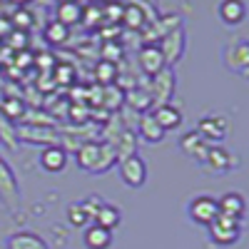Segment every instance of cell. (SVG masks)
Wrapping results in <instances>:
<instances>
[{
  "mask_svg": "<svg viewBox=\"0 0 249 249\" xmlns=\"http://www.w3.org/2000/svg\"><path fill=\"white\" fill-rule=\"evenodd\" d=\"M207 230H210V237H212L214 244L230 247V244H237L239 237H242V222L239 219H232V217L217 214V219L207 227Z\"/></svg>",
  "mask_w": 249,
  "mask_h": 249,
  "instance_id": "8992f818",
  "label": "cell"
},
{
  "mask_svg": "<svg viewBox=\"0 0 249 249\" xmlns=\"http://www.w3.org/2000/svg\"><path fill=\"white\" fill-rule=\"evenodd\" d=\"M45 37H48L50 45H65L68 40H70V28H65V25L55 23V20H50V23L45 25Z\"/></svg>",
  "mask_w": 249,
  "mask_h": 249,
  "instance_id": "4dcf8cb0",
  "label": "cell"
},
{
  "mask_svg": "<svg viewBox=\"0 0 249 249\" xmlns=\"http://www.w3.org/2000/svg\"><path fill=\"white\" fill-rule=\"evenodd\" d=\"M152 117L157 120V124L164 132H175L182 127V110L175 105V102H167V105H157L150 110Z\"/></svg>",
  "mask_w": 249,
  "mask_h": 249,
  "instance_id": "5bb4252c",
  "label": "cell"
},
{
  "mask_svg": "<svg viewBox=\"0 0 249 249\" xmlns=\"http://www.w3.org/2000/svg\"><path fill=\"white\" fill-rule=\"evenodd\" d=\"M82 242H85L88 249H110L112 247V232L102 230V227H97V224H90L85 230Z\"/></svg>",
  "mask_w": 249,
  "mask_h": 249,
  "instance_id": "4316f807",
  "label": "cell"
},
{
  "mask_svg": "<svg viewBox=\"0 0 249 249\" xmlns=\"http://www.w3.org/2000/svg\"><path fill=\"white\" fill-rule=\"evenodd\" d=\"M5 249H50V244L35 232H15L8 237Z\"/></svg>",
  "mask_w": 249,
  "mask_h": 249,
  "instance_id": "44dd1931",
  "label": "cell"
},
{
  "mask_svg": "<svg viewBox=\"0 0 249 249\" xmlns=\"http://www.w3.org/2000/svg\"><path fill=\"white\" fill-rule=\"evenodd\" d=\"M157 20V10L147 3H130V5H122V18L120 23H124L130 30L142 33L147 25H152Z\"/></svg>",
  "mask_w": 249,
  "mask_h": 249,
  "instance_id": "5b68a950",
  "label": "cell"
},
{
  "mask_svg": "<svg viewBox=\"0 0 249 249\" xmlns=\"http://www.w3.org/2000/svg\"><path fill=\"white\" fill-rule=\"evenodd\" d=\"M157 48H160V53L164 57V65L167 68L177 65V62L182 60V55H184V50H187V30H184V25L172 30L170 35H164L157 43Z\"/></svg>",
  "mask_w": 249,
  "mask_h": 249,
  "instance_id": "52a82bcc",
  "label": "cell"
},
{
  "mask_svg": "<svg viewBox=\"0 0 249 249\" xmlns=\"http://www.w3.org/2000/svg\"><path fill=\"white\" fill-rule=\"evenodd\" d=\"M53 80L57 82V85H72L75 82V68L68 65V62H60V65L55 68V72H53Z\"/></svg>",
  "mask_w": 249,
  "mask_h": 249,
  "instance_id": "e575fe53",
  "label": "cell"
},
{
  "mask_svg": "<svg viewBox=\"0 0 249 249\" xmlns=\"http://www.w3.org/2000/svg\"><path fill=\"white\" fill-rule=\"evenodd\" d=\"M102 105H105L110 112H117L122 105H124V90L117 85V82H115V85H107V88H102Z\"/></svg>",
  "mask_w": 249,
  "mask_h": 249,
  "instance_id": "f546056e",
  "label": "cell"
},
{
  "mask_svg": "<svg viewBox=\"0 0 249 249\" xmlns=\"http://www.w3.org/2000/svg\"><path fill=\"white\" fill-rule=\"evenodd\" d=\"M147 90H150V97H152V107L172 102V95H175V70L172 68H164L162 72H157L155 77H150Z\"/></svg>",
  "mask_w": 249,
  "mask_h": 249,
  "instance_id": "ba28073f",
  "label": "cell"
},
{
  "mask_svg": "<svg viewBox=\"0 0 249 249\" xmlns=\"http://www.w3.org/2000/svg\"><path fill=\"white\" fill-rule=\"evenodd\" d=\"M0 140H3V144H8L10 150H15L18 147V130H15V124L13 122H8V120H3L0 117Z\"/></svg>",
  "mask_w": 249,
  "mask_h": 249,
  "instance_id": "1f68e13d",
  "label": "cell"
},
{
  "mask_svg": "<svg viewBox=\"0 0 249 249\" xmlns=\"http://www.w3.org/2000/svg\"><path fill=\"white\" fill-rule=\"evenodd\" d=\"M217 210L222 217H232V219L242 222L244 210H247V199L242 192H224L222 197H217Z\"/></svg>",
  "mask_w": 249,
  "mask_h": 249,
  "instance_id": "2e32d148",
  "label": "cell"
},
{
  "mask_svg": "<svg viewBox=\"0 0 249 249\" xmlns=\"http://www.w3.org/2000/svg\"><path fill=\"white\" fill-rule=\"evenodd\" d=\"M197 135H202L210 144H222V140L232 132V122L227 115H204L197 122Z\"/></svg>",
  "mask_w": 249,
  "mask_h": 249,
  "instance_id": "3957f363",
  "label": "cell"
},
{
  "mask_svg": "<svg viewBox=\"0 0 249 249\" xmlns=\"http://www.w3.org/2000/svg\"><path fill=\"white\" fill-rule=\"evenodd\" d=\"M68 222L72 224V227H85L90 219H88V214H85V210H82V204L77 202V204H70L68 207Z\"/></svg>",
  "mask_w": 249,
  "mask_h": 249,
  "instance_id": "d590c367",
  "label": "cell"
},
{
  "mask_svg": "<svg viewBox=\"0 0 249 249\" xmlns=\"http://www.w3.org/2000/svg\"><path fill=\"white\" fill-rule=\"evenodd\" d=\"M68 160H70L68 152L60 144H50V147H43V152H40V167L50 175H57L68 167Z\"/></svg>",
  "mask_w": 249,
  "mask_h": 249,
  "instance_id": "e0dca14e",
  "label": "cell"
},
{
  "mask_svg": "<svg viewBox=\"0 0 249 249\" xmlns=\"http://www.w3.org/2000/svg\"><path fill=\"white\" fill-rule=\"evenodd\" d=\"M115 164H117V155L112 150V144L110 142H100V152H97V162L92 167V175H105V172H110L115 167Z\"/></svg>",
  "mask_w": 249,
  "mask_h": 249,
  "instance_id": "f1b7e54d",
  "label": "cell"
},
{
  "mask_svg": "<svg viewBox=\"0 0 249 249\" xmlns=\"http://www.w3.org/2000/svg\"><path fill=\"white\" fill-rule=\"evenodd\" d=\"M18 57H20V60H18V65H20V68L33 65V53L28 55V50H23V53H18Z\"/></svg>",
  "mask_w": 249,
  "mask_h": 249,
  "instance_id": "74e56055",
  "label": "cell"
},
{
  "mask_svg": "<svg viewBox=\"0 0 249 249\" xmlns=\"http://www.w3.org/2000/svg\"><path fill=\"white\" fill-rule=\"evenodd\" d=\"M124 105H127L130 110H135L137 115L150 112L152 97H150L147 85H135V88H130V90H124Z\"/></svg>",
  "mask_w": 249,
  "mask_h": 249,
  "instance_id": "d6986e66",
  "label": "cell"
},
{
  "mask_svg": "<svg viewBox=\"0 0 249 249\" xmlns=\"http://www.w3.org/2000/svg\"><path fill=\"white\" fill-rule=\"evenodd\" d=\"M177 28H182V18H179V15H157L155 23L142 30L144 45H157L164 35H170V33L177 30Z\"/></svg>",
  "mask_w": 249,
  "mask_h": 249,
  "instance_id": "7c38bea8",
  "label": "cell"
},
{
  "mask_svg": "<svg viewBox=\"0 0 249 249\" xmlns=\"http://www.w3.org/2000/svg\"><path fill=\"white\" fill-rule=\"evenodd\" d=\"M0 50H3V43H0Z\"/></svg>",
  "mask_w": 249,
  "mask_h": 249,
  "instance_id": "f35d334b",
  "label": "cell"
},
{
  "mask_svg": "<svg viewBox=\"0 0 249 249\" xmlns=\"http://www.w3.org/2000/svg\"><path fill=\"white\" fill-rule=\"evenodd\" d=\"M80 23L88 25V28H97V25L102 23V8H100V5H82Z\"/></svg>",
  "mask_w": 249,
  "mask_h": 249,
  "instance_id": "836d02e7",
  "label": "cell"
},
{
  "mask_svg": "<svg viewBox=\"0 0 249 249\" xmlns=\"http://www.w3.org/2000/svg\"><path fill=\"white\" fill-rule=\"evenodd\" d=\"M222 62L230 72H237L247 77L249 72V43L247 37H234L222 48Z\"/></svg>",
  "mask_w": 249,
  "mask_h": 249,
  "instance_id": "6da1fadb",
  "label": "cell"
},
{
  "mask_svg": "<svg viewBox=\"0 0 249 249\" xmlns=\"http://www.w3.org/2000/svg\"><path fill=\"white\" fill-rule=\"evenodd\" d=\"M97 152H100V142H97V140H88V142H82L80 147L75 150L77 167H80V170H85V172H92L95 162H97Z\"/></svg>",
  "mask_w": 249,
  "mask_h": 249,
  "instance_id": "cb8c5ba5",
  "label": "cell"
},
{
  "mask_svg": "<svg viewBox=\"0 0 249 249\" xmlns=\"http://www.w3.org/2000/svg\"><path fill=\"white\" fill-rule=\"evenodd\" d=\"M95 80L100 88H107V85H115L120 80V65L117 62H110V60H97L95 65Z\"/></svg>",
  "mask_w": 249,
  "mask_h": 249,
  "instance_id": "83f0119b",
  "label": "cell"
},
{
  "mask_svg": "<svg viewBox=\"0 0 249 249\" xmlns=\"http://www.w3.org/2000/svg\"><path fill=\"white\" fill-rule=\"evenodd\" d=\"M219 210H217V197L212 195H197L187 202V217H190L195 224L210 227L217 219Z\"/></svg>",
  "mask_w": 249,
  "mask_h": 249,
  "instance_id": "277c9868",
  "label": "cell"
},
{
  "mask_svg": "<svg viewBox=\"0 0 249 249\" xmlns=\"http://www.w3.org/2000/svg\"><path fill=\"white\" fill-rule=\"evenodd\" d=\"M137 65H140V70L147 75V77H155L157 72H162L164 68H167L157 45H142L137 50Z\"/></svg>",
  "mask_w": 249,
  "mask_h": 249,
  "instance_id": "4fadbf2b",
  "label": "cell"
},
{
  "mask_svg": "<svg viewBox=\"0 0 249 249\" xmlns=\"http://www.w3.org/2000/svg\"><path fill=\"white\" fill-rule=\"evenodd\" d=\"M110 144H112V150H115V155H117V162L124 160V157L137 155V135H135L132 130H127V127H124Z\"/></svg>",
  "mask_w": 249,
  "mask_h": 249,
  "instance_id": "603a6c76",
  "label": "cell"
},
{
  "mask_svg": "<svg viewBox=\"0 0 249 249\" xmlns=\"http://www.w3.org/2000/svg\"><path fill=\"white\" fill-rule=\"evenodd\" d=\"M82 18V5L80 3H70V0H65V3H57L55 5V23L65 25V28H72L80 23Z\"/></svg>",
  "mask_w": 249,
  "mask_h": 249,
  "instance_id": "d4e9b609",
  "label": "cell"
},
{
  "mask_svg": "<svg viewBox=\"0 0 249 249\" xmlns=\"http://www.w3.org/2000/svg\"><path fill=\"white\" fill-rule=\"evenodd\" d=\"M25 110H28V105L20 97H5V100H0V117L3 120H8V122H23V117H25Z\"/></svg>",
  "mask_w": 249,
  "mask_h": 249,
  "instance_id": "484cf974",
  "label": "cell"
},
{
  "mask_svg": "<svg viewBox=\"0 0 249 249\" xmlns=\"http://www.w3.org/2000/svg\"><path fill=\"white\" fill-rule=\"evenodd\" d=\"M0 199H3L8 207H15L20 204V184H18V177L13 172V167L5 162V157L0 155Z\"/></svg>",
  "mask_w": 249,
  "mask_h": 249,
  "instance_id": "30bf717a",
  "label": "cell"
},
{
  "mask_svg": "<svg viewBox=\"0 0 249 249\" xmlns=\"http://www.w3.org/2000/svg\"><path fill=\"white\" fill-rule=\"evenodd\" d=\"M18 142H33V144H43V147H50V144H60V132L55 127H40V124H18Z\"/></svg>",
  "mask_w": 249,
  "mask_h": 249,
  "instance_id": "8fae6325",
  "label": "cell"
},
{
  "mask_svg": "<svg viewBox=\"0 0 249 249\" xmlns=\"http://www.w3.org/2000/svg\"><path fill=\"white\" fill-rule=\"evenodd\" d=\"M117 170H120V179L127 184L130 190H140V187L147 182V164H144V160L140 155L120 160Z\"/></svg>",
  "mask_w": 249,
  "mask_h": 249,
  "instance_id": "9c48e42d",
  "label": "cell"
},
{
  "mask_svg": "<svg viewBox=\"0 0 249 249\" xmlns=\"http://www.w3.org/2000/svg\"><path fill=\"white\" fill-rule=\"evenodd\" d=\"M179 150L187 157H192L197 164H202L204 157H207V152H210V142H207L202 135H197V132H184L179 137Z\"/></svg>",
  "mask_w": 249,
  "mask_h": 249,
  "instance_id": "9a60e30c",
  "label": "cell"
},
{
  "mask_svg": "<svg viewBox=\"0 0 249 249\" xmlns=\"http://www.w3.org/2000/svg\"><path fill=\"white\" fill-rule=\"evenodd\" d=\"M217 15L227 28H234L247 18V5L242 0H222L219 8H217Z\"/></svg>",
  "mask_w": 249,
  "mask_h": 249,
  "instance_id": "ac0fdd59",
  "label": "cell"
},
{
  "mask_svg": "<svg viewBox=\"0 0 249 249\" xmlns=\"http://www.w3.org/2000/svg\"><path fill=\"white\" fill-rule=\"evenodd\" d=\"M137 135L147 142V144H160L167 132H164L160 124H157V120L152 117V112H144V115H140V120H137Z\"/></svg>",
  "mask_w": 249,
  "mask_h": 249,
  "instance_id": "ffe728a7",
  "label": "cell"
},
{
  "mask_svg": "<svg viewBox=\"0 0 249 249\" xmlns=\"http://www.w3.org/2000/svg\"><path fill=\"white\" fill-rule=\"evenodd\" d=\"M5 40H8V45H10L13 50H18V53L28 50V33H23V30H13Z\"/></svg>",
  "mask_w": 249,
  "mask_h": 249,
  "instance_id": "8d00e7d4",
  "label": "cell"
},
{
  "mask_svg": "<svg viewBox=\"0 0 249 249\" xmlns=\"http://www.w3.org/2000/svg\"><path fill=\"white\" fill-rule=\"evenodd\" d=\"M202 167L212 175H227V172H234L239 167V155L227 150L224 144H210V152H207Z\"/></svg>",
  "mask_w": 249,
  "mask_h": 249,
  "instance_id": "7a4b0ae2",
  "label": "cell"
},
{
  "mask_svg": "<svg viewBox=\"0 0 249 249\" xmlns=\"http://www.w3.org/2000/svg\"><path fill=\"white\" fill-rule=\"evenodd\" d=\"M10 25H13V30L28 33V28L33 25V13H30L28 8H18V10L13 13V18H10Z\"/></svg>",
  "mask_w": 249,
  "mask_h": 249,
  "instance_id": "d6a6232c",
  "label": "cell"
},
{
  "mask_svg": "<svg viewBox=\"0 0 249 249\" xmlns=\"http://www.w3.org/2000/svg\"><path fill=\"white\" fill-rule=\"evenodd\" d=\"M120 219H122V214H120L117 207H115V204H107V202H102V204L97 207L95 217H92V224L102 227V230H107V232H115L117 227H120Z\"/></svg>",
  "mask_w": 249,
  "mask_h": 249,
  "instance_id": "7402d4cb",
  "label": "cell"
}]
</instances>
